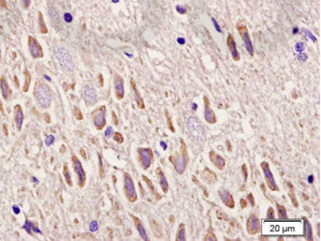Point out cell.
<instances>
[{
    "instance_id": "obj_51",
    "label": "cell",
    "mask_w": 321,
    "mask_h": 241,
    "mask_svg": "<svg viewBox=\"0 0 321 241\" xmlns=\"http://www.w3.org/2000/svg\"><path fill=\"white\" fill-rule=\"evenodd\" d=\"M0 8H2V9L8 8V6H6V0H0Z\"/></svg>"
},
{
    "instance_id": "obj_4",
    "label": "cell",
    "mask_w": 321,
    "mask_h": 241,
    "mask_svg": "<svg viewBox=\"0 0 321 241\" xmlns=\"http://www.w3.org/2000/svg\"><path fill=\"white\" fill-rule=\"evenodd\" d=\"M187 133L195 143H202L205 140V130L197 117H190L187 119Z\"/></svg>"
},
{
    "instance_id": "obj_10",
    "label": "cell",
    "mask_w": 321,
    "mask_h": 241,
    "mask_svg": "<svg viewBox=\"0 0 321 241\" xmlns=\"http://www.w3.org/2000/svg\"><path fill=\"white\" fill-rule=\"evenodd\" d=\"M72 164H73V168H74L75 174H76L77 176V183H78V186L79 188H84L85 184H86V178H87L86 171H85L79 159L74 155H72Z\"/></svg>"
},
{
    "instance_id": "obj_39",
    "label": "cell",
    "mask_w": 321,
    "mask_h": 241,
    "mask_svg": "<svg viewBox=\"0 0 321 241\" xmlns=\"http://www.w3.org/2000/svg\"><path fill=\"white\" fill-rule=\"evenodd\" d=\"M192 179H193V181H194V183H196L197 186H198L199 188L201 189V191H202V192H203V194L206 195V197H209V193L207 192V190H206V189H205V186H203L202 184H201V183H199V182L197 181L196 177H195V176H193V177H192Z\"/></svg>"
},
{
    "instance_id": "obj_20",
    "label": "cell",
    "mask_w": 321,
    "mask_h": 241,
    "mask_svg": "<svg viewBox=\"0 0 321 241\" xmlns=\"http://www.w3.org/2000/svg\"><path fill=\"white\" fill-rule=\"evenodd\" d=\"M131 218L133 219V222H134V224H135V227H136V229H137L138 234H139L140 238H142V240L148 241L149 240L148 234H147L146 228H145L144 224H142V222L140 221V219L137 218V216H135L134 214H131Z\"/></svg>"
},
{
    "instance_id": "obj_54",
    "label": "cell",
    "mask_w": 321,
    "mask_h": 241,
    "mask_svg": "<svg viewBox=\"0 0 321 241\" xmlns=\"http://www.w3.org/2000/svg\"><path fill=\"white\" fill-rule=\"evenodd\" d=\"M0 113L2 115H4V109H3V105H2V102L0 101Z\"/></svg>"
},
{
    "instance_id": "obj_56",
    "label": "cell",
    "mask_w": 321,
    "mask_h": 241,
    "mask_svg": "<svg viewBox=\"0 0 321 241\" xmlns=\"http://www.w3.org/2000/svg\"><path fill=\"white\" fill-rule=\"evenodd\" d=\"M14 82H15V85H16V87H18V86H19L18 79H17V77H16V76H14Z\"/></svg>"
},
{
    "instance_id": "obj_35",
    "label": "cell",
    "mask_w": 321,
    "mask_h": 241,
    "mask_svg": "<svg viewBox=\"0 0 321 241\" xmlns=\"http://www.w3.org/2000/svg\"><path fill=\"white\" fill-rule=\"evenodd\" d=\"M97 158H99V169H100V177L103 179L105 177V173H104V167H103V161H102V155L101 153H97Z\"/></svg>"
},
{
    "instance_id": "obj_49",
    "label": "cell",
    "mask_w": 321,
    "mask_h": 241,
    "mask_svg": "<svg viewBox=\"0 0 321 241\" xmlns=\"http://www.w3.org/2000/svg\"><path fill=\"white\" fill-rule=\"evenodd\" d=\"M43 117H44V119H45V122H46V123H51V117H49V114H48V113H45V114L43 115Z\"/></svg>"
},
{
    "instance_id": "obj_21",
    "label": "cell",
    "mask_w": 321,
    "mask_h": 241,
    "mask_svg": "<svg viewBox=\"0 0 321 241\" xmlns=\"http://www.w3.org/2000/svg\"><path fill=\"white\" fill-rule=\"evenodd\" d=\"M14 120H15L17 131H21V125H23V122H24V112L19 104H16V105L14 106Z\"/></svg>"
},
{
    "instance_id": "obj_53",
    "label": "cell",
    "mask_w": 321,
    "mask_h": 241,
    "mask_svg": "<svg viewBox=\"0 0 321 241\" xmlns=\"http://www.w3.org/2000/svg\"><path fill=\"white\" fill-rule=\"evenodd\" d=\"M80 153H81V157L84 158L85 160H87V155H86V152H85L84 149H80Z\"/></svg>"
},
{
    "instance_id": "obj_18",
    "label": "cell",
    "mask_w": 321,
    "mask_h": 241,
    "mask_svg": "<svg viewBox=\"0 0 321 241\" xmlns=\"http://www.w3.org/2000/svg\"><path fill=\"white\" fill-rule=\"evenodd\" d=\"M227 45H228L229 52H230L232 59L235 60V61H239V60H240V53L238 52L235 38H233V36L231 33H229L228 36H227Z\"/></svg>"
},
{
    "instance_id": "obj_8",
    "label": "cell",
    "mask_w": 321,
    "mask_h": 241,
    "mask_svg": "<svg viewBox=\"0 0 321 241\" xmlns=\"http://www.w3.org/2000/svg\"><path fill=\"white\" fill-rule=\"evenodd\" d=\"M260 166L262 168V171H263V175H264V179H266V182L268 184L269 189L271 191H275V192H279V186H277L276 181L274 179V176H273L272 171L270 169V165H269L268 162L263 161V162L260 163Z\"/></svg>"
},
{
    "instance_id": "obj_15",
    "label": "cell",
    "mask_w": 321,
    "mask_h": 241,
    "mask_svg": "<svg viewBox=\"0 0 321 241\" xmlns=\"http://www.w3.org/2000/svg\"><path fill=\"white\" fill-rule=\"evenodd\" d=\"M203 103H205V113H203V116L205 119L209 124H214L216 122V116L214 114V110L211 107V103H210V100L207 95L203 97Z\"/></svg>"
},
{
    "instance_id": "obj_38",
    "label": "cell",
    "mask_w": 321,
    "mask_h": 241,
    "mask_svg": "<svg viewBox=\"0 0 321 241\" xmlns=\"http://www.w3.org/2000/svg\"><path fill=\"white\" fill-rule=\"evenodd\" d=\"M216 218L218 219V220H228V216H227L226 213H225L224 211H222V210H216Z\"/></svg>"
},
{
    "instance_id": "obj_45",
    "label": "cell",
    "mask_w": 321,
    "mask_h": 241,
    "mask_svg": "<svg viewBox=\"0 0 321 241\" xmlns=\"http://www.w3.org/2000/svg\"><path fill=\"white\" fill-rule=\"evenodd\" d=\"M112 134H114V132H112V128L111 127H108L107 130L105 131V136H106V137H111Z\"/></svg>"
},
{
    "instance_id": "obj_57",
    "label": "cell",
    "mask_w": 321,
    "mask_h": 241,
    "mask_svg": "<svg viewBox=\"0 0 321 241\" xmlns=\"http://www.w3.org/2000/svg\"><path fill=\"white\" fill-rule=\"evenodd\" d=\"M3 130H4V134L8 136L9 133H8V130H6V124H3Z\"/></svg>"
},
{
    "instance_id": "obj_50",
    "label": "cell",
    "mask_w": 321,
    "mask_h": 241,
    "mask_svg": "<svg viewBox=\"0 0 321 241\" xmlns=\"http://www.w3.org/2000/svg\"><path fill=\"white\" fill-rule=\"evenodd\" d=\"M97 77H99V85H100V87H103V85H104L103 75H102L101 73H100V74H99V76H97Z\"/></svg>"
},
{
    "instance_id": "obj_14",
    "label": "cell",
    "mask_w": 321,
    "mask_h": 241,
    "mask_svg": "<svg viewBox=\"0 0 321 241\" xmlns=\"http://www.w3.org/2000/svg\"><path fill=\"white\" fill-rule=\"evenodd\" d=\"M114 91L118 100H122L124 98V80L117 73L114 75Z\"/></svg>"
},
{
    "instance_id": "obj_31",
    "label": "cell",
    "mask_w": 321,
    "mask_h": 241,
    "mask_svg": "<svg viewBox=\"0 0 321 241\" xmlns=\"http://www.w3.org/2000/svg\"><path fill=\"white\" fill-rule=\"evenodd\" d=\"M276 209H277V214H278V218L281 220L286 221L288 219L287 216V209H286L284 206L279 205V204H276Z\"/></svg>"
},
{
    "instance_id": "obj_58",
    "label": "cell",
    "mask_w": 321,
    "mask_h": 241,
    "mask_svg": "<svg viewBox=\"0 0 321 241\" xmlns=\"http://www.w3.org/2000/svg\"><path fill=\"white\" fill-rule=\"evenodd\" d=\"M302 196H303V199H304V201H307V199H308V196H307L306 194H304V193H302Z\"/></svg>"
},
{
    "instance_id": "obj_25",
    "label": "cell",
    "mask_w": 321,
    "mask_h": 241,
    "mask_svg": "<svg viewBox=\"0 0 321 241\" xmlns=\"http://www.w3.org/2000/svg\"><path fill=\"white\" fill-rule=\"evenodd\" d=\"M0 90H1V94L3 97L4 100H9V97H10V87H9V84L6 82V78L4 76H2L0 78Z\"/></svg>"
},
{
    "instance_id": "obj_41",
    "label": "cell",
    "mask_w": 321,
    "mask_h": 241,
    "mask_svg": "<svg viewBox=\"0 0 321 241\" xmlns=\"http://www.w3.org/2000/svg\"><path fill=\"white\" fill-rule=\"evenodd\" d=\"M73 110H74V117L76 118V120H78V121L82 120V114H81V112H80L79 108L77 107V106H75Z\"/></svg>"
},
{
    "instance_id": "obj_3",
    "label": "cell",
    "mask_w": 321,
    "mask_h": 241,
    "mask_svg": "<svg viewBox=\"0 0 321 241\" xmlns=\"http://www.w3.org/2000/svg\"><path fill=\"white\" fill-rule=\"evenodd\" d=\"M53 52L56 59L59 62L60 67L62 68V70L70 73L74 71L75 64H74V61H73L72 56L69 53L68 49L64 48L61 45H54Z\"/></svg>"
},
{
    "instance_id": "obj_52",
    "label": "cell",
    "mask_w": 321,
    "mask_h": 241,
    "mask_svg": "<svg viewBox=\"0 0 321 241\" xmlns=\"http://www.w3.org/2000/svg\"><path fill=\"white\" fill-rule=\"evenodd\" d=\"M97 228V225H96V222H92V224H91V231H95V229Z\"/></svg>"
},
{
    "instance_id": "obj_33",
    "label": "cell",
    "mask_w": 321,
    "mask_h": 241,
    "mask_svg": "<svg viewBox=\"0 0 321 241\" xmlns=\"http://www.w3.org/2000/svg\"><path fill=\"white\" fill-rule=\"evenodd\" d=\"M63 176H64V179H66V184L72 186L73 182H72V178H71V174H70V170H69L68 165H64L63 166Z\"/></svg>"
},
{
    "instance_id": "obj_42",
    "label": "cell",
    "mask_w": 321,
    "mask_h": 241,
    "mask_svg": "<svg viewBox=\"0 0 321 241\" xmlns=\"http://www.w3.org/2000/svg\"><path fill=\"white\" fill-rule=\"evenodd\" d=\"M247 203H249V205H251V207H255V199H254L253 193H249V194L247 195Z\"/></svg>"
},
{
    "instance_id": "obj_13",
    "label": "cell",
    "mask_w": 321,
    "mask_h": 241,
    "mask_svg": "<svg viewBox=\"0 0 321 241\" xmlns=\"http://www.w3.org/2000/svg\"><path fill=\"white\" fill-rule=\"evenodd\" d=\"M82 100L86 102V104L88 106H91L93 104L96 103V91L93 88L91 85H85L84 88H82Z\"/></svg>"
},
{
    "instance_id": "obj_40",
    "label": "cell",
    "mask_w": 321,
    "mask_h": 241,
    "mask_svg": "<svg viewBox=\"0 0 321 241\" xmlns=\"http://www.w3.org/2000/svg\"><path fill=\"white\" fill-rule=\"evenodd\" d=\"M241 171H242V174H243V178H244V182H246V181H247V179H248V169H247L246 164H243L242 166H241Z\"/></svg>"
},
{
    "instance_id": "obj_47",
    "label": "cell",
    "mask_w": 321,
    "mask_h": 241,
    "mask_svg": "<svg viewBox=\"0 0 321 241\" xmlns=\"http://www.w3.org/2000/svg\"><path fill=\"white\" fill-rule=\"evenodd\" d=\"M111 117H112V122H114L115 125H118V118H117L116 116V113L115 112H111Z\"/></svg>"
},
{
    "instance_id": "obj_11",
    "label": "cell",
    "mask_w": 321,
    "mask_h": 241,
    "mask_svg": "<svg viewBox=\"0 0 321 241\" xmlns=\"http://www.w3.org/2000/svg\"><path fill=\"white\" fill-rule=\"evenodd\" d=\"M28 49H29L31 57L34 58V59H40V58H43V56H44L42 46H41L39 41L34 36H28Z\"/></svg>"
},
{
    "instance_id": "obj_32",
    "label": "cell",
    "mask_w": 321,
    "mask_h": 241,
    "mask_svg": "<svg viewBox=\"0 0 321 241\" xmlns=\"http://www.w3.org/2000/svg\"><path fill=\"white\" fill-rule=\"evenodd\" d=\"M24 74H25V84H24V87H23V91L24 92H27V91L29 90L30 82H31V74H30L27 69H25Z\"/></svg>"
},
{
    "instance_id": "obj_43",
    "label": "cell",
    "mask_w": 321,
    "mask_h": 241,
    "mask_svg": "<svg viewBox=\"0 0 321 241\" xmlns=\"http://www.w3.org/2000/svg\"><path fill=\"white\" fill-rule=\"evenodd\" d=\"M274 209H273L272 207H270L268 209V216H266V219H269V220H273L274 219Z\"/></svg>"
},
{
    "instance_id": "obj_29",
    "label": "cell",
    "mask_w": 321,
    "mask_h": 241,
    "mask_svg": "<svg viewBox=\"0 0 321 241\" xmlns=\"http://www.w3.org/2000/svg\"><path fill=\"white\" fill-rule=\"evenodd\" d=\"M287 186H289V196H290V199H291V203H292V205H293L296 208H299V203H298V199H296V194H294V188H293V184H292L291 182H289V181H288V182H287Z\"/></svg>"
},
{
    "instance_id": "obj_7",
    "label": "cell",
    "mask_w": 321,
    "mask_h": 241,
    "mask_svg": "<svg viewBox=\"0 0 321 241\" xmlns=\"http://www.w3.org/2000/svg\"><path fill=\"white\" fill-rule=\"evenodd\" d=\"M91 118H92L95 129L99 130V131L103 130L106 125V106L102 105L100 107L95 108L94 110H92Z\"/></svg>"
},
{
    "instance_id": "obj_5",
    "label": "cell",
    "mask_w": 321,
    "mask_h": 241,
    "mask_svg": "<svg viewBox=\"0 0 321 241\" xmlns=\"http://www.w3.org/2000/svg\"><path fill=\"white\" fill-rule=\"evenodd\" d=\"M137 161L139 166L144 170H148L151 167V165L154 162V153L153 150L149 147L144 148V147H138L137 148Z\"/></svg>"
},
{
    "instance_id": "obj_55",
    "label": "cell",
    "mask_w": 321,
    "mask_h": 241,
    "mask_svg": "<svg viewBox=\"0 0 321 241\" xmlns=\"http://www.w3.org/2000/svg\"><path fill=\"white\" fill-rule=\"evenodd\" d=\"M64 151H66V146H64V145H62L61 149H60V153H64Z\"/></svg>"
},
{
    "instance_id": "obj_19",
    "label": "cell",
    "mask_w": 321,
    "mask_h": 241,
    "mask_svg": "<svg viewBox=\"0 0 321 241\" xmlns=\"http://www.w3.org/2000/svg\"><path fill=\"white\" fill-rule=\"evenodd\" d=\"M155 174H157V180H159V184H160V189H162L163 193L166 194L169 190V184H168V181H167L166 176H165V174L163 173L160 167H157V168L155 169Z\"/></svg>"
},
{
    "instance_id": "obj_26",
    "label": "cell",
    "mask_w": 321,
    "mask_h": 241,
    "mask_svg": "<svg viewBox=\"0 0 321 241\" xmlns=\"http://www.w3.org/2000/svg\"><path fill=\"white\" fill-rule=\"evenodd\" d=\"M150 226L151 229H152V233L154 235V237L157 238H163V229L162 226L157 222L155 220H151L150 221Z\"/></svg>"
},
{
    "instance_id": "obj_34",
    "label": "cell",
    "mask_w": 321,
    "mask_h": 241,
    "mask_svg": "<svg viewBox=\"0 0 321 241\" xmlns=\"http://www.w3.org/2000/svg\"><path fill=\"white\" fill-rule=\"evenodd\" d=\"M165 117H166V122H167V127H168V129L170 130L172 133H175L176 130H175V128H173V124H172V122H171V117H170V115H169V113L167 109L165 110Z\"/></svg>"
},
{
    "instance_id": "obj_12",
    "label": "cell",
    "mask_w": 321,
    "mask_h": 241,
    "mask_svg": "<svg viewBox=\"0 0 321 241\" xmlns=\"http://www.w3.org/2000/svg\"><path fill=\"white\" fill-rule=\"evenodd\" d=\"M237 29L240 33V36L242 38V41H243V43H244L246 51L249 53V55L253 56L254 55V47H253V44H251V38H249L248 29L246 28V26L242 25V24H238Z\"/></svg>"
},
{
    "instance_id": "obj_36",
    "label": "cell",
    "mask_w": 321,
    "mask_h": 241,
    "mask_svg": "<svg viewBox=\"0 0 321 241\" xmlns=\"http://www.w3.org/2000/svg\"><path fill=\"white\" fill-rule=\"evenodd\" d=\"M205 240H214V241H216V240H217V238H216V236L214 235L213 231H212V226H210V227H209V231H208V234H207V235H206Z\"/></svg>"
},
{
    "instance_id": "obj_37",
    "label": "cell",
    "mask_w": 321,
    "mask_h": 241,
    "mask_svg": "<svg viewBox=\"0 0 321 241\" xmlns=\"http://www.w3.org/2000/svg\"><path fill=\"white\" fill-rule=\"evenodd\" d=\"M114 140L117 144H122L124 142V138H123V135L120 132H116V133H114Z\"/></svg>"
},
{
    "instance_id": "obj_30",
    "label": "cell",
    "mask_w": 321,
    "mask_h": 241,
    "mask_svg": "<svg viewBox=\"0 0 321 241\" xmlns=\"http://www.w3.org/2000/svg\"><path fill=\"white\" fill-rule=\"evenodd\" d=\"M38 16H39V27H40V32L42 34H46L47 32H48V29H47L46 24H45L44 18H43L42 12H39L38 13Z\"/></svg>"
},
{
    "instance_id": "obj_16",
    "label": "cell",
    "mask_w": 321,
    "mask_h": 241,
    "mask_svg": "<svg viewBox=\"0 0 321 241\" xmlns=\"http://www.w3.org/2000/svg\"><path fill=\"white\" fill-rule=\"evenodd\" d=\"M218 196H220L221 201L222 203L226 206L227 208H230V209H233L236 206L235 203V199H233V196L229 191H227L226 189H220L218 190Z\"/></svg>"
},
{
    "instance_id": "obj_24",
    "label": "cell",
    "mask_w": 321,
    "mask_h": 241,
    "mask_svg": "<svg viewBox=\"0 0 321 241\" xmlns=\"http://www.w3.org/2000/svg\"><path fill=\"white\" fill-rule=\"evenodd\" d=\"M131 87H132V90H133L134 94H135V100H136V103H137V106L139 109H145V102L142 97L140 95L139 90L137 89V85H136L135 80L133 78L131 79Z\"/></svg>"
},
{
    "instance_id": "obj_28",
    "label": "cell",
    "mask_w": 321,
    "mask_h": 241,
    "mask_svg": "<svg viewBox=\"0 0 321 241\" xmlns=\"http://www.w3.org/2000/svg\"><path fill=\"white\" fill-rule=\"evenodd\" d=\"M185 224L181 223L178 227L177 235H176V240L177 241H184L186 240V233H185Z\"/></svg>"
},
{
    "instance_id": "obj_44",
    "label": "cell",
    "mask_w": 321,
    "mask_h": 241,
    "mask_svg": "<svg viewBox=\"0 0 321 241\" xmlns=\"http://www.w3.org/2000/svg\"><path fill=\"white\" fill-rule=\"evenodd\" d=\"M54 140H55V137H54L53 135H51L45 140V144H46V146H51V145L54 143Z\"/></svg>"
},
{
    "instance_id": "obj_1",
    "label": "cell",
    "mask_w": 321,
    "mask_h": 241,
    "mask_svg": "<svg viewBox=\"0 0 321 241\" xmlns=\"http://www.w3.org/2000/svg\"><path fill=\"white\" fill-rule=\"evenodd\" d=\"M180 151L176 152L175 155L169 157V162L173 165L176 173L179 175H183L186 171L190 163V158H188V151L187 146H186L185 142L183 138H180Z\"/></svg>"
},
{
    "instance_id": "obj_6",
    "label": "cell",
    "mask_w": 321,
    "mask_h": 241,
    "mask_svg": "<svg viewBox=\"0 0 321 241\" xmlns=\"http://www.w3.org/2000/svg\"><path fill=\"white\" fill-rule=\"evenodd\" d=\"M123 192H124V195L129 201V203L133 204L137 201L138 196L135 189V183H134L133 178L129 173L123 174Z\"/></svg>"
},
{
    "instance_id": "obj_46",
    "label": "cell",
    "mask_w": 321,
    "mask_h": 241,
    "mask_svg": "<svg viewBox=\"0 0 321 241\" xmlns=\"http://www.w3.org/2000/svg\"><path fill=\"white\" fill-rule=\"evenodd\" d=\"M240 206L242 209H245V208L248 206V203H247V201H245L244 198H241L240 199Z\"/></svg>"
},
{
    "instance_id": "obj_17",
    "label": "cell",
    "mask_w": 321,
    "mask_h": 241,
    "mask_svg": "<svg viewBox=\"0 0 321 241\" xmlns=\"http://www.w3.org/2000/svg\"><path fill=\"white\" fill-rule=\"evenodd\" d=\"M209 159L211 161V163L218 169V170H223L225 168V165H226V162H225V159L220 155L217 152H215L214 150H211L209 152Z\"/></svg>"
},
{
    "instance_id": "obj_27",
    "label": "cell",
    "mask_w": 321,
    "mask_h": 241,
    "mask_svg": "<svg viewBox=\"0 0 321 241\" xmlns=\"http://www.w3.org/2000/svg\"><path fill=\"white\" fill-rule=\"evenodd\" d=\"M304 220V235L307 240H313V231H312V225L307 218H303Z\"/></svg>"
},
{
    "instance_id": "obj_23",
    "label": "cell",
    "mask_w": 321,
    "mask_h": 241,
    "mask_svg": "<svg viewBox=\"0 0 321 241\" xmlns=\"http://www.w3.org/2000/svg\"><path fill=\"white\" fill-rule=\"evenodd\" d=\"M201 177H202L203 181L209 184L215 183V182L217 181V176H216V174L214 173V171H212L209 167H206V168L203 169V171L201 173Z\"/></svg>"
},
{
    "instance_id": "obj_9",
    "label": "cell",
    "mask_w": 321,
    "mask_h": 241,
    "mask_svg": "<svg viewBox=\"0 0 321 241\" xmlns=\"http://www.w3.org/2000/svg\"><path fill=\"white\" fill-rule=\"evenodd\" d=\"M246 231L249 235H257L261 231V223L260 219L256 212H251L246 222Z\"/></svg>"
},
{
    "instance_id": "obj_59",
    "label": "cell",
    "mask_w": 321,
    "mask_h": 241,
    "mask_svg": "<svg viewBox=\"0 0 321 241\" xmlns=\"http://www.w3.org/2000/svg\"><path fill=\"white\" fill-rule=\"evenodd\" d=\"M0 62H1V49H0Z\"/></svg>"
},
{
    "instance_id": "obj_48",
    "label": "cell",
    "mask_w": 321,
    "mask_h": 241,
    "mask_svg": "<svg viewBox=\"0 0 321 241\" xmlns=\"http://www.w3.org/2000/svg\"><path fill=\"white\" fill-rule=\"evenodd\" d=\"M23 2V6L25 9H28L30 6V3H31V0H21Z\"/></svg>"
},
{
    "instance_id": "obj_2",
    "label": "cell",
    "mask_w": 321,
    "mask_h": 241,
    "mask_svg": "<svg viewBox=\"0 0 321 241\" xmlns=\"http://www.w3.org/2000/svg\"><path fill=\"white\" fill-rule=\"evenodd\" d=\"M33 95L38 105L43 109H46L51 106V100H53V93L51 90L46 84L38 82L34 87Z\"/></svg>"
},
{
    "instance_id": "obj_22",
    "label": "cell",
    "mask_w": 321,
    "mask_h": 241,
    "mask_svg": "<svg viewBox=\"0 0 321 241\" xmlns=\"http://www.w3.org/2000/svg\"><path fill=\"white\" fill-rule=\"evenodd\" d=\"M142 180H144V181L146 182V186H147V188H148L149 192L151 193V195H152V196L154 197V198L157 199V201H160L163 196L160 194L159 192H157V188H155V186H154V184H153V182L151 181V180L149 179L148 177H146V176H145V175H142Z\"/></svg>"
}]
</instances>
